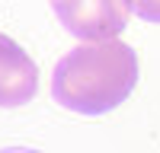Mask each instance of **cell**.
<instances>
[{
  "label": "cell",
  "instance_id": "obj_4",
  "mask_svg": "<svg viewBox=\"0 0 160 153\" xmlns=\"http://www.w3.org/2000/svg\"><path fill=\"white\" fill-rule=\"evenodd\" d=\"M131 7L144 22H160V0H131Z\"/></svg>",
  "mask_w": 160,
  "mask_h": 153
},
{
  "label": "cell",
  "instance_id": "obj_3",
  "mask_svg": "<svg viewBox=\"0 0 160 153\" xmlns=\"http://www.w3.org/2000/svg\"><path fill=\"white\" fill-rule=\"evenodd\" d=\"M38 93V67L19 42L0 32V109L32 102Z\"/></svg>",
  "mask_w": 160,
  "mask_h": 153
},
{
  "label": "cell",
  "instance_id": "obj_2",
  "mask_svg": "<svg viewBox=\"0 0 160 153\" xmlns=\"http://www.w3.org/2000/svg\"><path fill=\"white\" fill-rule=\"evenodd\" d=\"M51 7L64 29L83 42H109L122 35L135 13L131 0H51Z\"/></svg>",
  "mask_w": 160,
  "mask_h": 153
},
{
  "label": "cell",
  "instance_id": "obj_5",
  "mask_svg": "<svg viewBox=\"0 0 160 153\" xmlns=\"http://www.w3.org/2000/svg\"><path fill=\"white\" fill-rule=\"evenodd\" d=\"M0 153H38V150H22V147H10V150H0Z\"/></svg>",
  "mask_w": 160,
  "mask_h": 153
},
{
  "label": "cell",
  "instance_id": "obj_1",
  "mask_svg": "<svg viewBox=\"0 0 160 153\" xmlns=\"http://www.w3.org/2000/svg\"><path fill=\"white\" fill-rule=\"evenodd\" d=\"M138 86V54L122 38L83 42L58 61L51 96L80 115H106L118 109Z\"/></svg>",
  "mask_w": 160,
  "mask_h": 153
}]
</instances>
